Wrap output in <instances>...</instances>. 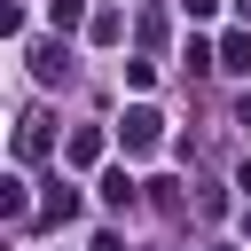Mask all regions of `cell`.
Here are the masks:
<instances>
[{
    "mask_svg": "<svg viewBox=\"0 0 251 251\" xmlns=\"http://www.w3.org/2000/svg\"><path fill=\"white\" fill-rule=\"evenodd\" d=\"M126 141H133V149H149V141H157V118H149V110H133V118H126Z\"/></svg>",
    "mask_w": 251,
    "mask_h": 251,
    "instance_id": "1",
    "label": "cell"
},
{
    "mask_svg": "<svg viewBox=\"0 0 251 251\" xmlns=\"http://www.w3.org/2000/svg\"><path fill=\"white\" fill-rule=\"evenodd\" d=\"M220 55H227V71H251V39H243V31H235V39L220 47Z\"/></svg>",
    "mask_w": 251,
    "mask_h": 251,
    "instance_id": "2",
    "label": "cell"
},
{
    "mask_svg": "<svg viewBox=\"0 0 251 251\" xmlns=\"http://www.w3.org/2000/svg\"><path fill=\"white\" fill-rule=\"evenodd\" d=\"M180 8H188V16H212V0H180Z\"/></svg>",
    "mask_w": 251,
    "mask_h": 251,
    "instance_id": "3",
    "label": "cell"
}]
</instances>
